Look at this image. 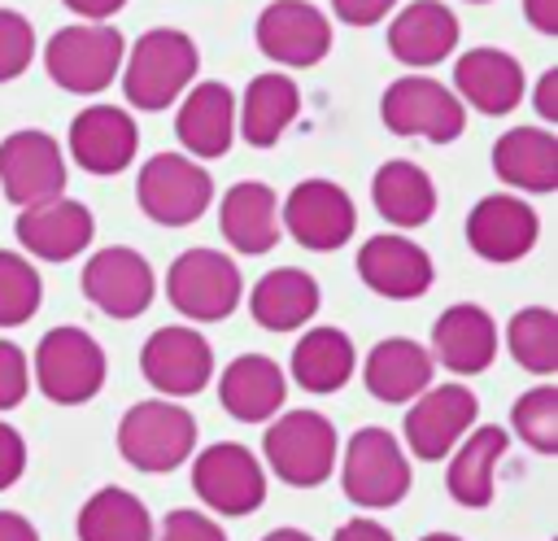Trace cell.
Instances as JSON below:
<instances>
[{
	"instance_id": "35",
	"label": "cell",
	"mask_w": 558,
	"mask_h": 541,
	"mask_svg": "<svg viewBox=\"0 0 558 541\" xmlns=\"http://www.w3.org/2000/svg\"><path fill=\"white\" fill-rule=\"evenodd\" d=\"M510 358L532 371V375H554L558 371V314L549 305H523L510 314L501 332Z\"/></svg>"
},
{
	"instance_id": "44",
	"label": "cell",
	"mask_w": 558,
	"mask_h": 541,
	"mask_svg": "<svg viewBox=\"0 0 558 541\" xmlns=\"http://www.w3.org/2000/svg\"><path fill=\"white\" fill-rule=\"evenodd\" d=\"M331 541H392V532L371 515H353L331 532Z\"/></svg>"
},
{
	"instance_id": "38",
	"label": "cell",
	"mask_w": 558,
	"mask_h": 541,
	"mask_svg": "<svg viewBox=\"0 0 558 541\" xmlns=\"http://www.w3.org/2000/svg\"><path fill=\"white\" fill-rule=\"evenodd\" d=\"M35 61V26L26 13L0 4V83H13Z\"/></svg>"
},
{
	"instance_id": "39",
	"label": "cell",
	"mask_w": 558,
	"mask_h": 541,
	"mask_svg": "<svg viewBox=\"0 0 558 541\" xmlns=\"http://www.w3.org/2000/svg\"><path fill=\"white\" fill-rule=\"evenodd\" d=\"M153 541H227L222 524L205 510H192V506H174L157 528H153Z\"/></svg>"
},
{
	"instance_id": "37",
	"label": "cell",
	"mask_w": 558,
	"mask_h": 541,
	"mask_svg": "<svg viewBox=\"0 0 558 541\" xmlns=\"http://www.w3.org/2000/svg\"><path fill=\"white\" fill-rule=\"evenodd\" d=\"M510 432L536 454H558V388L536 384L519 393L510 406Z\"/></svg>"
},
{
	"instance_id": "34",
	"label": "cell",
	"mask_w": 558,
	"mask_h": 541,
	"mask_svg": "<svg viewBox=\"0 0 558 541\" xmlns=\"http://www.w3.org/2000/svg\"><path fill=\"white\" fill-rule=\"evenodd\" d=\"M153 515L148 506L122 489V484H105L96 493H87V502L78 506L74 532L78 541H153Z\"/></svg>"
},
{
	"instance_id": "42",
	"label": "cell",
	"mask_w": 558,
	"mask_h": 541,
	"mask_svg": "<svg viewBox=\"0 0 558 541\" xmlns=\"http://www.w3.org/2000/svg\"><path fill=\"white\" fill-rule=\"evenodd\" d=\"M397 9V0H331V13L344 26H375Z\"/></svg>"
},
{
	"instance_id": "10",
	"label": "cell",
	"mask_w": 558,
	"mask_h": 541,
	"mask_svg": "<svg viewBox=\"0 0 558 541\" xmlns=\"http://www.w3.org/2000/svg\"><path fill=\"white\" fill-rule=\"evenodd\" d=\"M192 493L205 502V510L244 519L266 502V467L253 449L214 441L192 454Z\"/></svg>"
},
{
	"instance_id": "50",
	"label": "cell",
	"mask_w": 558,
	"mask_h": 541,
	"mask_svg": "<svg viewBox=\"0 0 558 541\" xmlns=\"http://www.w3.org/2000/svg\"><path fill=\"white\" fill-rule=\"evenodd\" d=\"M466 4H488V0H466Z\"/></svg>"
},
{
	"instance_id": "5",
	"label": "cell",
	"mask_w": 558,
	"mask_h": 541,
	"mask_svg": "<svg viewBox=\"0 0 558 541\" xmlns=\"http://www.w3.org/2000/svg\"><path fill=\"white\" fill-rule=\"evenodd\" d=\"M109 375V358L100 340L83 327H48L35 345V366L31 380L52 406H87Z\"/></svg>"
},
{
	"instance_id": "8",
	"label": "cell",
	"mask_w": 558,
	"mask_h": 541,
	"mask_svg": "<svg viewBox=\"0 0 558 541\" xmlns=\"http://www.w3.org/2000/svg\"><path fill=\"white\" fill-rule=\"evenodd\" d=\"M170 305L192 323H222L244 301V275L231 253L222 249H183L166 270Z\"/></svg>"
},
{
	"instance_id": "4",
	"label": "cell",
	"mask_w": 558,
	"mask_h": 541,
	"mask_svg": "<svg viewBox=\"0 0 558 541\" xmlns=\"http://www.w3.org/2000/svg\"><path fill=\"white\" fill-rule=\"evenodd\" d=\"M336 467H340V489H344V497H349L353 506H362V510H388V506L405 502L410 480H414V476H410V454H405V445H401L388 428H379V423L357 428V432L344 441Z\"/></svg>"
},
{
	"instance_id": "33",
	"label": "cell",
	"mask_w": 558,
	"mask_h": 541,
	"mask_svg": "<svg viewBox=\"0 0 558 541\" xmlns=\"http://www.w3.org/2000/svg\"><path fill=\"white\" fill-rule=\"evenodd\" d=\"M357 371V349L353 340L323 323V327H301V340L292 345V358H288V375L314 393V397H327V393H340Z\"/></svg>"
},
{
	"instance_id": "17",
	"label": "cell",
	"mask_w": 558,
	"mask_h": 541,
	"mask_svg": "<svg viewBox=\"0 0 558 541\" xmlns=\"http://www.w3.org/2000/svg\"><path fill=\"white\" fill-rule=\"evenodd\" d=\"M13 231H17V244L26 249L31 262H70L92 244L96 218L83 201L57 192V196L17 205Z\"/></svg>"
},
{
	"instance_id": "22",
	"label": "cell",
	"mask_w": 558,
	"mask_h": 541,
	"mask_svg": "<svg viewBox=\"0 0 558 541\" xmlns=\"http://www.w3.org/2000/svg\"><path fill=\"white\" fill-rule=\"evenodd\" d=\"M497 345H501V332H497L493 314L475 301H453L449 310L436 314L427 353L436 366H445L453 375H480L493 366Z\"/></svg>"
},
{
	"instance_id": "19",
	"label": "cell",
	"mask_w": 558,
	"mask_h": 541,
	"mask_svg": "<svg viewBox=\"0 0 558 541\" xmlns=\"http://www.w3.org/2000/svg\"><path fill=\"white\" fill-rule=\"evenodd\" d=\"M353 266H357V279L384 301H418L436 284L432 253L401 231H379L362 240Z\"/></svg>"
},
{
	"instance_id": "16",
	"label": "cell",
	"mask_w": 558,
	"mask_h": 541,
	"mask_svg": "<svg viewBox=\"0 0 558 541\" xmlns=\"http://www.w3.org/2000/svg\"><path fill=\"white\" fill-rule=\"evenodd\" d=\"M140 371L144 380L179 401V397H196L209 388V375H214V345L187 327V323H170V327H157L144 349H140Z\"/></svg>"
},
{
	"instance_id": "23",
	"label": "cell",
	"mask_w": 558,
	"mask_h": 541,
	"mask_svg": "<svg viewBox=\"0 0 558 541\" xmlns=\"http://www.w3.org/2000/svg\"><path fill=\"white\" fill-rule=\"evenodd\" d=\"M174 135L187 157L214 161L235 144V92L218 79H201L179 96Z\"/></svg>"
},
{
	"instance_id": "3",
	"label": "cell",
	"mask_w": 558,
	"mask_h": 541,
	"mask_svg": "<svg viewBox=\"0 0 558 541\" xmlns=\"http://www.w3.org/2000/svg\"><path fill=\"white\" fill-rule=\"evenodd\" d=\"M196 414L170 397H148L135 401L122 419H118V454L126 467L144 471V476H166L174 467H183L196 454Z\"/></svg>"
},
{
	"instance_id": "2",
	"label": "cell",
	"mask_w": 558,
	"mask_h": 541,
	"mask_svg": "<svg viewBox=\"0 0 558 541\" xmlns=\"http://www.w3.org/2000/svg\"><path fill=\"white\" fill-rule=\"evenodd\" d=\"M262 458L288 489H318L340 458V432L323 410H279L266 419Z\"/></svg>"
},
{
	"instance_id": "15",
	"label": "cell",
	"mask_w": 558,
	"mask_h": 541,
	"mask_svg": "<svg viewBox=\"0 0 558 541\" xmlns=\"http://www.w3.org/2000/svg\"><path fill=\"white\" fill-rule=\"evenodd\" d=\"M253 39L279 70H310L331 52V22L310 0H270L253 22Z\"/></svg>"
},
{
	"instance_id": "1",
	"label": "cell",
	"mask_w": 558,
	"mask_h": 541,
	"mask_svg": "<svg viewBox=\"0 0 558 541\" xmlns=\"http://www.w3.org/2000/svg\"><path fill=\"white\" fill-rule=\"evenodd\" d=\"M196 70H201L196 39L179 26H153L126 48L118 79L131 109L161 113L196 83Z\"/></svg>"
},
{
	"instance_id": "7",
	"label": "cell",
	"mask_w": 558,
	"mask_h": 541,
	"mask_svg": "<svg viewBox=\"0 0 558 541\" xmlns=\"http://www.w3.org/2000/svg\"><path fill=\"white\" fill-rule=\"evenodd\" d=\"M214 201V175L187 153H153L135 179V205L157 227H192Z\"/></svg>"
},
{
	"instance_id": "18",
	"label": "cell",
	"mask_w": 558,
	"mask_h": 541,
	"mask_svg": "<svg viewBox=\"0 0 558 541\" xmlns=\"http://www.w3.org/2000/svg\"><path fill=\"white\" fill-rule=\"evenodd\" d=\"M65 148L57 135L22 127L0 140V196L13 205H31L65 192Z\"/></svg>"
},
{
	"instance_id": "11",
	"label": "cell",
	"mask_w": 558,
	"mask_h": 541,
	"mask_svg": "<svg viewBox=\"0 0 558 541\" xmlns=\"http://www.w3.org/2000/svg\"><path fill=\"white\" fill-rule=\"evenodd\" d=\"M480 401L466 384H427L414 401H405L401 419V445L418 462H445V454L475 428Z\"/></svg>"
},
{
	"instance_id": "48",
	"label": "cell",
	"mask_w": 558,
	"mask_h": 541,
	"mask_svg": "<svg viewBox=\"0 0 558 541\" xmlns=\"http://www.w3.org/2000/svg\"><path fill=\"white\" fill-rule=\"evenodd\" d=\"M262 541H314V537H310L305 528H292V524H288V528H270Z\"/></svg>"
},
{
	"instance_id": "31",
	"label": "cell",
	"mask_w": 558,
	"mask_h": 541,
	"mask_svg": "<svg viewBox=\"0 0 558 541\" xmlns=\"http://www.w3.org/2000/svg\"><path fill=\"white\" fill-rule=\"evenodd\" d=\"M493 175L514 188L545 196L558 188V135L545 127H510L493 144Z\"/></svg>"
},
{
	"instance_id": "47",
	"label": "cell",
	"mask_w": 558,
	"mask_h": 541,
	"mask_svg": "<svg viewBox=\"0 0 558 541\" xmlns=\"http://www.w3.org/2000/svg\"><path fill=\"white\" fill-rule=\"evenodd\" d=\"M0 541H39V528L17 510H0Z\"/></svg>"
},
{
	"instance_id": "20",
	"label": "cell",
	"mask_w": 558,
	"mask_h": 541,
	"mask_svg": "<svg viewBox=\"0 0 558 541\" xmlns=\"http://www.w3.org/2000/svg\"><path fill=\"white\" fill-rule=\"evenodd\" d=\"M65 148L87 175H122L140 153V127L122 105H87L74 113Z\"/></svg>"
},
{
	"instance_id": "32",
	"label": "cell",
	"mask_w": 558,
	"mask_h": 541,
	"mask_svg": "<svg viewBox=\"0 0 558 541\" xmlns=\"http://www.w3.org/2000/svg\"><path fill=\"white\" fill-rule=\"evenodd\" d=\"M371 205L388 227L414 231L436 214V183L418 161L392 157L371 175Z\"/></svg>"
},
{
	"instance_id": "25",
	"label": "cell",
	"mask_w": 558,
	"mask_h": 541,
	"mask_svg": "<svg viewBox=\"0 0 558 541\" xmlns=\"http://www.w3.org/2000/svg\"><path fill=\"white\" fill-rule=\"evenodd\" d=\"M510 449V432L497 428V423H480L471 428L445 458V493L466 506V510H484L493 497H497V471H501V458Z\"/></svg>"
},
{
	"instance_id": "28",
	"label": "cell",
	"mask_w": 558,
	"mask_h": 541,
	"mask_svg": "<svg viewBox=\"0 0 558 541\" xmlns=\"http://www.w3.org/2000/svg\"><path fill=\"white\" fill-rule=\"evenodd\" d=\"M436 380V362L427 353V345L410 340V336H384L379 345L366 349L362 362V384L375 401L384 406H405L414 401L427 384Z\"/></svg>"
},
{
	"instance_id": "9",
	"label": "cell",
	"mask_w": 558,
	"mask_h": 541,
	"mask_svg": "<svg viewBox=\"0 0 558 541\" xmlns=\"http://www.w3.org/2000/svg\"><path fill=\"white\" fill-rule=\"evenodd\" d=\"M379 122L401 140H427V144H453L466 131V105L427 74H401L379 96Z\"/></svg>"
},
{
	"instance_id": "40",
	"label": "cell",
	"mask_w": 558,
	"mask_h": 541,
	"mask_svg": "<svg viewBox=\"0 0 558 541\" xmlns=\"http://www.w3.org/2000/svg\"><path fill=\"white\" fill-rule=\"evenodd\" d=\"M26 393H31V358L22 345L0 336V414L22 406Z\"/></svg>"
},
{
	"instance_id": "30",
	"label": "cell",
	"mask_w": 558,
	"mask_h": 541,
	"mask_svg": "<svg viewBox=\"0 0 558 541\" xmlns=\"http://www.w3.org/2000/svg\"><path fill=\"white\" fill-rule=\"evenodd\" d=\"M301 113V87L283 70L253 74L244 96L235 100V135L248 148H275L279 135L296 122Z\"/></svg>"
},
{
	"instance_id": "13",
	"label": "cell",
	"mask_w": 558,
	"mask_h": 541,
	"mask_svg": "<svg viewBox=\"0 0 558 541\" xmlns=\"http://www.w3.org/2000/svg\"><path fill=\"white\" fill-rule=\"evenodd\" d=\"M83 297L105 314V318H140L153 297H157V275L148 266V257L131 244H109V249H96L87 262H83Z\"/></svg>"
},
{
	"instance_id": "43",
	"label": "cell",
	"mask_w": 558,
	"mask_h": 541,
	"mask_svg": "<svg viewBox=\"0 0 558 541\" xmlns=\"http://www.w3.org/2000/svg\"><path fill=\"white\" fill-rule=\"evenodd\" d=\"M532 109L541 122H558V65H549L532 87Z\"/></svg>"
},
{
	"instance_id": "26",
	"label": "cell",
	"mask_w": 558,
	"mask_h": 541,
	"mask_svg": "<svg viewBox=\"0 0 558 541\" xmlns=\"http://www.w3.org/2000/svg\"><path fill=\"white\" fill-rule=\"evenodd\" d=\"M218 401L240 423H266L288 401V371L270 353H240L218 371Z\"/></svg>"
},
{
	"instance_id": "21",
	"label": "cell",
	"mask_w": 558,
	"mask_h": 541,
	"mask_svg": "<svg viewBox=\"0 0 558 541\" xmlns=\"http://www.w3.org/2000/svg\"><path fill=\"white\" fill-rule=\"evenodd\" d=\"M523 92H527V79H523V65L514 52L506 48H466L458 61H453V96L484 113V118H506L523 105Z\"/></svg>"
},
{
	"instance_id": "12",
	"label": "cell",
	"mask_w": 558,
	"mask_h": 541,
	"mask_svg": "<svg viewBox=\"0 0 558 541\" xmlns=\"http://www.w3.org/2000/svg\"><path fill=\"white\" fill-rule=\"evenodd\" d=\"M279 227L310 253H336L357 231V205L336 179H301L279 205Z\"/></svg>"
},
{
	"instance_id": "24",
	"label": "cell",
	"mask_w": 558,
	"mask_h": 541,
	"mask_svg": "<svg viewBox=\"0 0 558 541\" xmlns=\"http://www.w3.org/2000/svg\"><path fill=\"white\" fill-rule=\"evenodd\" d=\"M462 39L458 13L445 0H414L388 22V52L410 70H432L453 57Z\"/></svg>"
},
{
	"instance_id": "14",
	"label": "cell",
	"mask_w": 558,
	"mask_h": 541,
	"mask_svg": "<svg viewBox=\"0 0 558 541\" xmlns=\"http://www.w3.org/2000/svg\"><path fill=\"white\" fill-rule=\"evenodd\" d=\"M462 231H466V249L480 262L510 266V262H523L536 249V240H541V214L523 196L488 192V196H480L471 205Z\"/></svg>"
},
{
	"instance_id": "49",
	"label": "cell",
	"mask_w": 558,
	"mask_h": 541,
	"mask_svg": "<svg viewBox=\"0 0 558 541\" xmlns=\"http://www.w3.org/2000/svg\"><path fill=\"white\" fill-rule=\"evenodd\" d=\"M418 541H462L458 532H427V537H418Z\"/></svg>"
},
{
	"instance_id": "46",
	"label": "cell",
	"mask_w": 558,
	"mask_h": 541,
	"mask_svg": "<svg viewBox=\"0 0 558 541\" xmlns=\"http://www.w3.org/2000/svg\"><path fill=\"white\" fill-rule=\"evenodd\" d=\"M70 13H78L83 22H109L113 13L126 9V0H61Z\"/></svg>"
},
{
	"instance_id": "27",
	"label": "cell",
	"mask_w": 558,
	"mask_h": 541,
	"mask_svg": "<svg viewBox=\"0 0 558 541\" xmlns=\"http://www.w3.org/2000/svg\"><path fill=\"white\" fill-rule=\"evenodd\" d=\"M218 231L222 240L244 253V257H262L279 244L283 227H279V196L270 183L262 179H240L227 188V196L218 201Z\"/></svg>"
},
{
	"instance_id": "45",
	"label": "cell",
	"mask_w": 558,
	"mask_h": 541,
	"mask_svg": "<svg viewBox=\"0 0 558 541\" xmlns=\"http://www.w3.org/2000/svg\"><path fill=\"white\" fill-rule=\"evenodd\" d=\"M523 17L536 35H558V0H523Z\"/></svg>"
},
{
	"instance_id": "29",
	"label": "cell",
	"mask_w": 558,
	"mask_h": 541,
	"mask_svg": "<svg viewBox=\"0 0 558 541\" xmlns=\"http://www.w3.org/2000/svg\"><path fill=\"white\" fill-rule=\"evenodd\" d=\"M318 305H323L318 279H314L310 270H296V266H275V270H266V275L253 284V292H248V314H253V323H257L262 332H275V336L310 327L314 314H318Z\"/></svg>"
},
{
	"instance_id": "36",
	"label": "cell",
	"mask_w": 558,
	"mask_h": 541,
	"mask_svg": "<svg viewBox=\"0 0 558 541\" xmlns=\"http://www.w3.org/2000/svg\"><path fill=\"white\" fill-rule=\"evenodd\" d=\"M44 305V279L39 266L26 253L0 249V327H22Z\"/></svg>"
},
{
	"instance_id": "6",
	"label": "cell",
	"mask_w": 558,
	"mask_h": 541,
	"mask_svg": "<svg viewBox=\"0 0 558 541\" xmlns=\"http://www.w3.org/2000/svg\"><path fill=\"white\" fill-rule=\"evenodd\" d=\"M122 57H126V39L109 22H74L52 31L44 44V70L70 96L105 92L118 79Z\"/></svg>"
},
{
	"instance_id": "41",
	"label": "cell",
	"mask_w": 558,
	"mask_h": 541,
	"mask_svg": "<svg viewBox=\"0 0 558 541\" xmlns=\"http://www.w3.org/2000/svg\"><path fill=\"white\" fill-rule=\"evenodd\" d=\"M22 471H26V441L13 423L0 419V493L13 489L22 480Z\"/></svg>"
}]
</instances>
